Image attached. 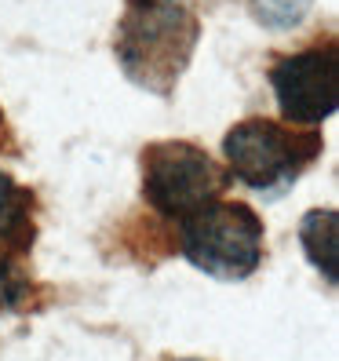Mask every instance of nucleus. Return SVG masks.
<instances>
[{
  "mask_svg": "<svg viewBox=\"0 0 339 361\" xmlns=\"http://www.w3.org/2000/svg\"><path fill=\"white\" fill-rule=\"evenodd\" d=\"M201 44V15L194 0H124L113 55L135 88L172 99Z\"/></svg>",
  "mask_w": 339,
  "mask_h": 361,
  "instance_id": "1",
  "label": "nucleus"
},
{
  "mask_svg": "<svg viewBox=\"0 0 339 361\" xmlns=\"http://www.w3.org/2000/svg\"><path fill=\"white\" fill-rule=\"evenodd\" d=\"M325 139L314 128H288L273 117H245L223 139L230 179L259 194H278L292 186L321 157Z\"/></svg>",
  "mask_w": 339,
  "mask_h": 361,
  "instance_id": "2",
  "label": "nucleus"
},
{
  "mask_svg": "<svg viewBox=\"0 0 339 361\" xmlns=\"http://www.w3.org/2000/svg\"><path fill=\"white\" fill-rule=\"evenodd\" d=\"M142 164V197L161 219L186 223L201 208L216 204L223 190L234 183L230 172L211 161L208 150L186 139H164L150 142L139 154Z\"/></svg>",
  "mask_w": 339,
  "mask_h": 361,
  "instance_id": "3",
  "label": "nucleus"
},
{
  "mask_svg": "<svg viewBox=\"0 0 339 361\" xmlns=\"http://www.w3.org/2000/svg\"><path fill=\"white\" fill-rule=\"evenodd\" d=\"M266 230L256 208L226 201L201 208L194 219L179 223V252L216 281H245L263 267Z\"/></svg>",
  "mask_w": 339,
  "mask_h": 361,
  "instance_id": "4",
  "label": "nucleus"
},
{
  "mask_svg": "<svg viewBox=\"0 0 339 361\" xmlns=\"http://www.w3.org/2000/svg\"><path fill=\"white\" fill-rule=\"evenodd\" d=\"M270 88L278 99V110L295 128H317L328 121L339 106V84H335V40L325 44L288 51L270 62Z\"/></svg>",
  "mask_w": 339,
  "mask_h": 361,
  "instance_id": "5",
  "label": "nucleus"
},
{
  "mask_svg": "<svg viewBox=\"0 0 339 361\" xmlns=\"http://www.w3.org/2000/svg\"><path fill=\"white\" fill-rule=\"evenodd\" d=\"M37 201L33 190L18 186L4 168H0V252L8 256H26L37 238Z\"/></svg>",
  "mask_w": 339,
  "mask_h": 361,
  "instance_id": "6",
  "label": "nucleus"
},
{
  "mask_svg": "<svg viewBox=\"0 0 339 361\" xmlns=\"http://www.w3.org/2000/svg\"><path fill=\"white\" fill-rule=\"evenodd\" d=\"M300 245L310 267L335 288L339 281V216L335 208H310L300 219Z\"/></svg>",
  "mask_w": 339,
  "mask_h": 361,
  "instance_id": "7",
  "label": "nucleus"
},
{
  "mask_svg": "<svg viewBox=\"0 0 339 361\" xmlns=\"http://www.w3.org/2000/svg\"><path fill=\"white\" fill-rule=\"evenodd\" d=\"M245 4H248V15L270 33L300 30L314 11V0H245Z\"/></svg>",
  "mask_w": 339,
  "mask_h": 361,
  "instance_id": "8",
  "label": "nucleus"
},
{
  "mask_svg": "<svg viewBox=\"0 0 339 361\" xmlns=\"http://www.w3.org/2000/svg\"><path fill=\"white\" fill-rule=\"evenodd\" d=\"M30 292H33V281L23 270V263H18L15 256H8V252H0V310L4 314L26 310Z\"/></svg>",
  "mask_w": 339,
  "mask_h": 361,
  "instance_id": "9",
  "label": "nucleus"
},
{
  "mask_svg": "<svg viewBox=\"0 0 339 361\" xmlns=\"http://www.w3.org/2000/svg\"><path fill=\"white\" fill-rule=\"evenodd\" d=\"M8 154H18V142H15V132H11L4 110H0V157H8Z\"/></svg>",
  "mask_w": 339,
  "mask_h": 361,
  "instance_id": "10",
  "label": "nucleus"
},
{
  "mask_svg": "<svg viewBox=\"0 0 339 361\" xmlns=\"http://www.w3.org/2000/svg\"><path fill=\"white\" fill-rule=\"evenodd\" d=\"M172 361H201V357H172Z\"/></svg>",
  "mask_w": 339,
  "mask_h": 361,
  "instance_id": "11",
  "label": "nucleus"
}]
</instances>
